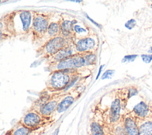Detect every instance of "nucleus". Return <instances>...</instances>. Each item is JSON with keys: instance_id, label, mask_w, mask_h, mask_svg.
I'll use <instances>...</instances> for the list:
<instances>
[{"instance_id": "obj_1", "label": "nucleus", "mask_w": 152, "mask_h": 135, "mask_svg": "<svg viewBox=\"0 0 152 135\" xmlns=\"http://www.w3.org/2000/svg\"><path fill=\"white\" fill-rule=\"evenodd\" d=\"M4 30L12 37L21 39L31 35L33 22V11L27 10H14L1 17Z\"/></svg>"}, {"instance_id": "obj_2", "label": "nucleus", "mask_w": 152, "mask_h": 135, "mask_svg": "<svg viewBox=\"0 0 152 135\" xmlns=\"http://www.w3.org/2000/svg\"><path fill=\"white\" fill-rule=\"evenodd\" d=\"M66 93V92L64 91L51 92L45 89L40 93L39 98L34 101L30 107L45 117H53L59 102Z\"/></svg>"}, {"instance_id": "obj_3", "label": "nucleus", "mask_w": 152, "mask_h": 135, "mask_svg": "<svg viewBox=\"0 0 152 135\" xmlns=\"http://www.w3.org/2000/svg\"><path fill=\"white\" fill-rule=\"evenodd\" d=\"M77 70L57 71L50 73L46 81V89L51 92L64 91L80 77Z\"/></svg>"}, {"instance_id": "obj_4", "label": "nucleus", "mask_w": 152, "mask_h": 135, "mask_svg": "<svg viewBox=\"0 0 152 135\" xmlns=\"http://www.w3.org/2000/svg\"><path fill=\"white\" fill-rule=\"evenodd\" d=\"M54 12H42L33 11V22L31 29V42L33 45L42 43Z\"/></svg>"}, {"instance_id": "obj_5", "label": "nucleus", "mask_w": 152, "mask_h": 135, "mask_svg": "<svg viewBox=\"0 0 152 135\" xmlns=\"http://www.w3.org/2000/svg\"><path fill=\"white\" fill-rule=\"evenodd\" d=\"M74 39L65 37L61 35L53 37L39 46L36 51V55L46 59L53 56L62 49L74 44Z\"/></svg>"}, {"instance_id": "obj_6", "label": "nucleus", "mask_w": 152, "mask_h": 135, "mask_svg": "<svg viewBox=\"0 0 152 135\" xmlns=\"http://www.w3.org/2000/svg\"><path fill=\"white\" fill-rule=\"evenodd\" d=\"M53 120V117H45L30 107L26 111L18 122L30 130H34L49 126Z\"/></svg>"}, {"instance_id": "obj_7", "label": "nucleus", "mask_w": 152, "mask_h": 135, "mask_svg": "<svg viewBox=\"0 0 152 135\" xmlns=\"http://www.w3.org/2000/svg\"><path fill=\"white\" fill-rule=\"evenodd\" d=\"M60 32L61 36L74 39V25L76 18L65 13H61L59 15Z\"/></svg>"}, {"instance_id": "obj_8", "label": "nucleus", "mask_w": 152, "mask_h": 135, "mask_svg": "<svg viewBox=\"0 0 152 135\" xmlns=\"http://www.w3.org/2000/svg\"><path fill=\"white\" fill-rule=\"evenodd\" d=\"M96 46L95 39L89 35L74 41V47L77 54L93 52Z\"/></svg>"}, {"instance_id": "obj_9", "label": "nucleus", "mask_w": 152, "mask_h": 135, "mask_svg": "<svg viewBox=\"0 0 152 135\" xmlns=\"http://www.w3.org/2000/svg\"><path fill=\"white\" fill-rule=\"evenodd\" d=\"M81 92H80L78 87H75L67 91L65 96L59 102L56 112L59 114L65 111L76 99L80 96Z\"/></svg>"}, {"instance_id": "obj_10", "label": "nucleus", "mask_w": 152, "mask_h": 135, "mask_svg": "<svg viewBox=\"0 0 152 135\" xmlns=\"http://www.w3.org/2000/svg\"><path fill=\"white\" fill-rule=\"evenodd\" d=\"M73 56V55H72ZM72 56L65 58L64 59L52 62L47 64V69L50 72H54L57 71H64V70H76L74 62Z\"/></svg>"}, {"instance_id": "obj_11", "label": "nucleus", "mask_w": 152, "mask_h": 135, "mask_svg": "<svg viewBox=\"0 0 152 135\" xmlns=\"http://www.w3.org/2000/svg\"><path fill=\"white\" fill-rule=\"evenodd\" d=\"M122 124L126 135H139L137 119L131 114H128L123 118Z\"/></svg>"}, {"instance_id": "obj_12", "label": "nucleus", "mask_w": 152, "mask_h": 135, "mask_svg": "<svg viewBox=\"0 0 152 135\" xmlns=\"http://www.w3.org/2000/svg\"><path fill=\"white\" fill-rule=\"evenodd\" d=\"M75 54H77V53L75 51V49L74 47V44L70 45L62 49L61 50L58 51L57 53H56L55 55H53V56L47 58L46 59V64H48L50 63L59 61L61 60H62V59H64L68 57H70Z\"/></svg>"}, {"instance_id": "obj_13", "label": "nucleus", "mask_w": 152, "mask_h": 135, "mask_svg": "<svg viewBox=\"0 0 152 135\" xmlns=\"http://www.w3.org/2000/svg\"><path fill=\"white\" fill-rule=\"evenodd\" d=\"M121 101L119 98H115L111 103L109 118V121L112 124H115L119 122L121 119Z\"/></svg>"}, {"instance_id": "obj_14", "label": "nucleus", "mask_w": 152, "mask_h": 135, "mask_svg": "<svg viewBox=\"0 0 152 135\" xmlns=\"http://www.w3.org/2000/svg\"><path fill=\"white\" fill-rule=\"evenodd\" d=\"M132 116L138 120H144L149 117L150 109L148 105L144 101L137 104L132 109Z\"/></svg>"}, {"instance_id": "obj_15", "label": "nucleus", "mask_w": 152, "mask_h": 135, "mask_svg": "<svg viewBox=\"0 0 152 135\" xmlns=\"http://www.w3.org/2000/svg\"><path fill=\"white\" fill-rule=\"evenodd\" d=\"M61 34L60 32V22H59V19L58 18L56 21H51L50 23L46 34L40 44H43L45 42L55 37L56 36H58Z\"/></svg>"}, {"instance_id": "obj_16", "label": "nucleus", "mask_w": 152, "mask_h": 135, "mask_svg": "<svg viewBox=\"0 0 152 135\" xmlns=\"http://www.w3.org/2000/svg\"><path fill=\"white\" fill-rule=\"evenodd\" d=\"M74 40L76 39H80L89 35V31L88 28L83 25L81 22L78 21L76 19L74 25Z\"/></svg>"}, {"instance_id": "obj_17", "label": "nucleus", "mask_w": 152, "mask_h": 135, "mask_svg": "<svg viewBox=\"0 0 152 135\" xmlns=\"http://www.w3.org/2000/svg\"><path fill=\"white\" fill-rule=\"evenodd\" d=\"M137 119V118H136ZM139 135H152V120L137 119Z\"/></svg>"}, {"instance_id": "obj_18", "label": "nucleus", "mask_w": 152, "mask_h": 135, "mask_svg": "<svg viewBox=\"0 0 152 135\" xmlns=\"http://www.w3.org/2000/svg\"><path fill=\"white\" fill-rule=\"evenodd\" d=\"M31 130L17 122L7 133V135H27Z\"/></svg>"}, {"instance_id": "obj_19", "label": "nucleus", "mask_w": 152, "mask_h": 135, "mask_svg": "<svg viewBox=\"0 0 152 135\" xmlns=\"http://www.w3.org/2000/svg\"><path fill=\"white\" fill-rule=\"evenodd\" d=\"M89 135H107L103 127L96 121H92L89 126Z\"/></svg>"}, {"instance_id": "obj_20", "label": "nucleus", "mask_w": 152, "mask_h": 135, "mask_svg": "<svg viewBox=\"0 0 152 135\" xmlns=\"http://www.w3.org/2000/svg\"><path fill=\"white\" fill-rule=\"evenodd\" d=\"M72 58L76 70L81 71L86 67V61L83 54H75L72 56Z\"/></svg>"}, {"instance_id": "obj_21", "label": "nucleus", "mask_w": 152, "mask_h": 135, "mask_svg": "<svg viewBox=\"0 0 152 135\" xmlns=\"http://www.w3.org/2000/svg\"><path fill=\"white\" fill-rule=\"evenodd\" d=\"M86 61V65L90 66L94 65L96 61V55L94 52H88L83 54Z\"/></svg>"}, {"instance_id": "obj_22", "label": "nucleus", "mask_w": 152, "mask_h": 135, "mask_svg": "<svg viewBox=\"0 0 152 135\" xmlns=\"http://www.w3.org/2000/svg\"><path fill=\"white\" fill-rule=\"evenodd\" d=\"M115 124H116V126L113 127L111 130L113 135H126L122 124V120L121 122H119Z\"/></svg>"}, {"instance_id": "obj_23", "label": "nucleus", "mask_w": 152, "mask_h": 135, "mask_svg": "<svg viewBox=\"0 0 152 135\" xmlns=\"http://www.w3.org/2000/svg\"><path fill=\"white\" fill-rule=\"evenodd\" d=\"M12 38V37L5 31L0 30V44L3 42Z\"/></svg>"}, {"instance_id": "obj_24", "label": "nucleus", "mask_w": 152, "mask_h": 135, "mask_svg": "<svg viewBox=\"0 0 152 135\" xmlns=\"http://www.w3.org/2000/svg\"><path fill=\"white\" fill-rule=\"evenodd\" d=\"M114 73H115V71L113 70H107L102 75V80L106 79H109L112 78V77L113 76Z\"/></svg>"}, {"instance_id": "obj_25", "label": "nucleus", "mask_w": 152, "mask_h": 135, "mask_svg": "<svg viewBox=\"0 0 152 135\" xmlns=\"http://www.w3.org/2000/svg\"><path fill=\"white\" fill-rule=\"evenodd\" d=\"M135 25H136V21L134 19H131L128 21H126V23L125 24V26L126 27V28L129 30L134 28Z\"/></svg>"}, {"instance_id": "obj_26", "label": "nucleus", "mask_w": 152, "mask_h": 135, "mask_svg": "<svg viewBox=\"0 0 152 135\" xmlns=\"http://www.w3.org/2000/svg\"><path fill=\"white\" fill-rule=\"evenodd\" d=\"M137 55H125L124 58L122 59V62H131L134 61V59L137 58Z\"/></svg>"}, {"instance_id": "obj_27", "label": "nucleus", "mask_w": 152, "mask_h": 135, "mask_svg": "<svg viewBox=\"0 0 152 135\" xmlns=\"http://www.w3.org/2000/svg\"><path fill=\"white\" fill-rule=\"evenodd\" d=\"M141 57L142 61L145 63H150L152 61V54L151 55H141Z\"/></svg>"}, {"instance_id": "obj_28", "label": "nucleus", "mask_w": 152, "mask_h": 135, "mask_svg": "<svg viewBox=\"0 0 152 135\" xmlns=\"http://www.w3.org/2000/svg\"><path fill=\"white\" fill-rule=\"evenodd\" d=\"M138 93V90L135 88H129L128 90V99H129L131 97L137 95Z\"/></svg>"}, {"instance_id": "obj_29", "label": "nucleus", "mask_w": 152, "mask_h": 135, "mask_svg": "<svg viewBox=\"0 0 152 135\" xmlns=\"http://www.w3.org/2000/svg\"><path fill=\"white\" fill-rule=\"evenodd\" d=\"M87 18H88V19H89L90 21H92V22H93V23L94 24H96V26H97L98 27H101V26H100V24H99L98 23H96L94 21H93L92 19H91V18H90V17H89L88 15H87Z\"/></svg>"}, {"instance_id": "obj_30", "label": "nucleus", "mask_w": 152, "mask_h": 135, "mask_svg": "<svg viewBox=\"0 0 152 135\" xmlns=\"http://www.w3.org/2000/svg\"><path fill=\"white\" fill-rule=\"evenodd\" d=\"M103 67V65H101V66H100V68H99V72H98V74H97V77H96V79H98V77H99V76H100V73H101V71H102V69Z\"/></svg>"}, {"instance_id": "obj_31", "label": "nucleus", "mask_w": 152, "mask_h": 135, "mask_svg": "<svg viewBox=\"0 0 152 135\" xmlns=\"http://www.w3.org/2000/svg\"><path fill=\"white\" fill-rule=\"evenodd\" d=\"M59 127L57 128L55 130V131L53 132V135H58V133H59Z\"/></svg>"}, {"instance_id": "obj_32", "label": "nucleus", "mask_w": 152, "mask_h": 135, "mask_svg": "<svg viewBox=\"0 0 152 135\" xmlns=\"http://www.w3.org/2000/svg\"><path fill=\"white\" fill-rule=\"evenodd\" d=\"M148 53H152V46L150 48V49H148Z\"/></svg>"}, {"instance_id": "obj_33", "label": "nucleus", "mask_w": 152, "mask_h": 135, "mask_svg": "<svg viewBox=\"0 0 152 135\" xmlns=\"http://www.w3.org/2000/svg\"><path fill=\"white\" fill-rule=\"evenodd\" d=\"M107 135H113V133L112 132V131L110 130L109 132L107 133Z\"/></svg>"}, {"instance_id": "obj_34", "label": "nucleus", "mask_w": 152, "mask_h": 135, "mask_svg": "<svg viewBox=\"0 0 152 135\" xmlns=\"http://www.w3.org/2000/svg\"><path fill=\"white\" fill-rule=\"evenodd\" d=\"M6 2V1H1V0H0V4L1 2Z\"/></svg>"}, {"instance_id": "obj_35", "label": "nucleus", "mask_w": 152, "mask_h": 135, "mask_svg": "<svg viewBox=\"0 0 152 135\" xmlns=\"http://www.w3.org/2000/svg\"><path fill=\"white\" fill-rule=\"evenodd\" d=\"M151 8H152V4H151Z\"/></svg>"}, {"instance_id": "obj_36", "label": "nucleus", "mask_w": 152, "mask_h": 135, "mask_svg": "<svg viewBox=\"0 0 152 135\" xmlns=\"http://www.w3.org/2000/svg\"><path fill=\"white\" fill-rule=\"evenodd\" d=\"M6 135H7V134H6Z\"/></svg>"}]
</instances>
